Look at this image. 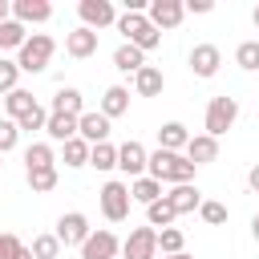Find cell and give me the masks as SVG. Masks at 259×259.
Masks as SVG:
<instances>
[{"label": "cell", "instance_id": "1", "mask_svg": "<svg viewBox=\"0 0 259 259\" xmlns=\"http://www.w3.org/2000/svg\"><path fill=\"white\" fill-rule=\"evenodd\" d=\"M146 170H150V178H158V182H170V186H182V182H190L194 178V162H186V154H170V150H154L150 158H146Z\"/></svg>", "mask_w": 259, "mask_h": 259}, {"label": "cell", "instance_id": "2", "mask_svg": "<svg viewBox=\"0 0 259 259\" xmlns=\"http://www.w3.org/2000/svg\"><path fill=\"white\" fill-rule=\"evenodd\" d=\"M117 32L125 36V45H134V49H142V53H150V49L162 45V32L146 20V12H121V16H117Z\"/></svg>", "mask_w": 259, "mask_h": 259}, {"label": "cell", "instance_id": "3", "mask_svg": "<svg viewBox=\"0 0 259 259\" xmlns=\"http://www.w3.org/2000/svg\"><path fill=\"white\" fill-rule=\"evenodd\" d=\"M53 53H57V40H53L49 32H32V36L20 45V53H16V69H20V73H45L49 61H53Z\"/></svg>", "mask_w": 259, "mask_h": 259}, {"label": "cell", "instance_id": "4", "mask_svg": "<svg viewBox=\"0 0 259 259\" xmlns=\"http://www.w3.org/2000/svg\"><path fill=\"white\" fill-rule=\"evenodd\" d=\"M97 202H101V214L109 219V223H125L130 219V182H121V178H109L101 190H97Z\"/></svg>", "mask_w": 259, "mask_h": 259}, {"label": "cell", "instance_id": "5", "mask_svg": "<svg viewBox=\"0 0 259 259\" xmlns=\"http://www.w3.org/2000/svg\"><path fill=\"white\" fill-rule=\"evenodd\" d=\"M235 117H239V101L223 93V97H210V101H206V117H202V125H206L210 138H223V134L235 125Z\"/></svg>", "mask_w": 259, "mask_h": 259}, {"label": "cell", "instance_id": "6", "mask_svg": "<svg viewBox=\"0 0 259 259\" xmlns=\"http://www.w3.org/2000/svg\"><path fill=\"white\" fill-rule=\"evenodd\" d=\"M89 231H93V227H89V219H85L81 210H69V214H61V219H57V231H53V235H57V243H61V247H81V243L89 239Z\"/></svg>", "mask_w": 259, "mask_h": 259}, {"label": "cell", "instance_id": "7", "mask_svg": "<svg viewBox=\"0 0 259 259\" xmlns=\"http://www.w3.org/2000/svg\"><path fill=\"white\" fill-rule=\"evenodd\" d=\"M77 16H81V28H93V32L117 24V8L109 0H81L77 4Z\"/></svg>", "mask_w": 259, "mask_h": 259}, {"label": "cell", "instance_id": "8", "mask_svg": "<svg viewBox=\"0 0 259 259\" xmlns=\"http://www.w3.org/2000/svg\"><path fill=\"white\" fill-rule=\"evenodd\" d=\"M125 259H158V231L154 227H134L130 239L121 243Z\"/></svg>", "mask_w": 259, "mask_h": 259}, {"label": "cell", "instance_id": "9", "mask_svg": "<svg viewBox=\"0 0 259 259\" xmlns=\"http://www.w3.org/2000/svg\"><path fill=\"white\" fill-rule=\"evenodd\" d=\"M182 16H186L182 0H150V4H146V20H150L158 32H162V28H178Z\"/></svg>", "mask_w": 259, "mask_h": 259}, {"label": "cell", "instance_id": "10", "mask_svg": "<svg viewBox=\"0 0 259 259\" xmlns=\"http://www.w3.org/2000/svg\"><path fill=\"white\" fill-rule=\"evenodd\" d=\"M109 117L101 113V109H85L81 117H77V138L81 142H89V146H101V142H109Z\"/></svg>", "mask_w": 259, "mask_h": 259}, {"label": "cell", "instance_id": "11", "mask_svg": "<svg viewBox=\"0 0 259 259\" xmlns=\"http://www.w3.org/2000/svg\"><path fill=\"white\" fill-rule=\"evenodd\" d=\"M186 65H190V73H194V77L210 81V77L219 73V65H223V53H219V45H194V49H190V57H186Z\"/></svg>", "mask_w": 259, "mask_h": 259}, {"label": "cell", "instance_id": "12", "mask_svg": "<svg viewBox=\"0 0 259 259\" xmlns=\"http://www.w3.org/2000/svg\"><path fill=\"white\" fill-rule=\"evenodd\" d=\"M121 243L113 231H89V239L81 243V259H117Z\"/></svg>", "mask_w": 259, "mask_h": 259}, {"label": "cell", "instance_id": "13", "mask_svg": "<svg viewBox=\"0 0 259 259\" xmlns=\"http://www.w3.org/2000/svg\"><path fill=\"white\" fill-rule=\"evenodd\" d=\"M146 158H150V154H146L142 142H121V146H117V170H121L130 182L146 174Z\"/></svg>", "mask_w": 259, "mask_h": 259}, {"label": "cell", "instance_id": "14", "mask_svg": "<svg viewBox=\"0 0 259 259\" xmlns=\"http://www.w3.org/2000/svg\"><path fill=\"white\" fill-rule=\"evenodd\" d=\"M53 16V4L49 0H12V20H20L24 28L28 24H45Z\"/></svg>", "mask_w": 259, "mask_h": 259}, {"label": "cell", "instance_id": "15", "mask_svg": "<svg viewBox=\"0 0 259 259\" xmlns=\"http://www.w3.org/2000/svg\"><path fill=\"white\" fill-rule=\"evenodd\" d=\"M186 162H194V166H206V162H214L219 158V138H210V134H190V142H186Z\"/></svg>", "mask_w": 259, "mask_h": 259}, {"label": "cell", "instance_id": "16", "mask_svg": "<svg viewBox=\"0 0 259 259\" xmlns=\"http://www.w3.org/2000/svg\"><path fill=\"white\" fill-rule=\"evenodd\" d=\"M162 89H166V77H162L158 65H142V69L134 73V93H138V97H158Z\"/></svg>", "mask_w": 259, "mask_h": 259}, {"label": "cell", "instance_id": "17", "mask_svg": "<svg viewBox=\"0 0 259 259\" xmlns=\"http://www.w3.org/2000/svg\"><path fill=\"white\" fill-rule=\"evenodd\" d=\"M65 53L77 57V61L93 57V53H97V32H93V28H73V32L65 36Z\"/></svg>", "mask_w": 259, "mask_h": 259}, {"label": "cell", "instance_id": "18", "mask_svg": "<svg viewBox=\"0 0 259 259\" xmlns=\"http://www.w3.org/2000/svg\"><path fill=\"white\" fill-rule=\"evenodd\" d=\"M49 113L81 117V113H85V97H81V89H77V85H61V89H57V97H53V109H49Z\"/></svg>", "mask_w": 259, "mask_h": 259}, {"label": "cell", "instance_id": "19", "mask_svg": "<svg viewBox=\"0 0 259 259\" xmlns=\"http://www.w3.org/2000/svg\"><path fill=\"white\" fill-rule=\"evenodd\" d=\"M166 202L174 206V214H190V210H198V206H202V194H198V186H194V182H182V186H174V190L166 194Z\"/></svg>", "mask_w": 259, "mask_h": 259}, {"label": "cell", "instance_id": "20", "mask_svg": "<svg viewBox=\"0 0 259 259\" xmlns=\"http://www.w3.org/2000/svg\"><path fill=\"white\" fill-rule=\"evenodd\" d=\"M186 142H190V130H186L182 121H166V125L158 130V150L182 154V150H186Z\"/></svg>", "mask_w": 259, "mask_h": 259}, {"label": "cell", "instance_id": "21", "mask_svg": "<svg viewBox=\"0 0 259 259\" xmlns=\"http://www.w3.org/2000/svg\"><path fill=\"white\" fill-rule=\"evenodd\" d=\"M101 113L113 121V117H121V113H130V89L125 85H109L105 93H101Z\"/></svg>", "mask_w": 259, "mask_h": 259}, {"label": "cell", "instance_id": "22", "mask_svg": "<svg viewBox=\"0 0 259 259\" xmlns=\"http://www.w3.org/2000/svg\"><path fill=\"white\" fill-rule=\"evenodd\" d=\"M142 65H146V53H142V49H134V45H125V40L113 49V69H117V73H130V77H134Z\"/></svg>", "mask_w": 259, "mask_h": 259}, {"label": "cell", "instance_id": "23", "mask_svg": "<svg viewBox=\"0 0 259 259\" xmlns=\"http://www.w3.org/2000/svg\"><path fill=\"white\" fill-rule=\"evenodd\" d=\"M45 134L53 138V142H69V138H77V117H69V113H49V121H45Z\"/></svg>", "mask_w": 259, "mask_h": 259}, {"label": "cell", "instance_id": "24", "mask_svg": "<svg viewBox=\"0 0 259 259\" xmlns=\"http://www.w3.org/2000/svg\"><path fill=\"white\" fill-rule=\"evenodd\" d=\"M130 198H134V202H142V206H150V202H158V198H162V182H158V178H150V174H142V178H134V182H130Z\"/></svg>", "mask_w": 259, "mask_h": 259}, {"label": "cell", "instance_id": "25", "mask_svg": "<svg viewBox=\"0 0 259 259\" xmlns=\"http://www.w3.org/2000/svg\"><path fill=\"white\" fill-rule=\"evenodd\" d=\"M49 166H57L53 146H49V142H32V146L24 150V174H28V170H49Z\"/></svg>", "mask_w": 259, "mask_h": 259}, {"label": "cell", "instance_id": "26", "mask_svg": "<svg viewBox=\"0 0 259 259\" xmlns=\"http://www.w3.org/2000/svg\"><path fill=\"white\" fill-rule=\"evenodd\" d=\"M174 219H178V214H174V206L166 202V194H162L158 202H150V206H146V227H154V231H158V227H162V231H166V227H174Z\"/></svg>", "mask_w": 259, "mask_h": 259}, {"label": "cell", "instance_id": "27", "mask_svg": "<svg viewBox=\"0 0 259 259\" xmlns=\"http://www.w3.org/2000/svg\"><path fill=\"white\" fill-rule=\"evenodd\" d=\"M32 105H36V97H32L28 89H20V85H16V89L4 97V109H8V117H12V121H20V117H24Z\"/></svg>", "mask_w": 259, "mask_h": 259}, {"label": "cell", "instance_id": "28", "mask_svg": "<svg viewBox=\"0 0 259 259\" xmlns=\"http://www.w3.org/2000/svg\"><path fill=\"white\" fill-rule=\"evenodd\" d=\"M24 40H28V28H24L20 20H4V24H0V53H8V49L20 53Z\"/></svg>", "mask_w": 259, "mask_h": 259}, {"label": "cell", "instance_id": "29", "mask_svg": "<svg viewBox=\"0 0 259 259\" xmlns=\"http://www.w3.org/2000/svg\"><path fill=\"white\" fill-rule=\"evenodd\" d=\"M65 166H69V170H81V166H89V142H81V138H69V142H65Z\"/></svg>", "mask_w": 259, "mask_h": 259}, {"label": "cell", "instance_id": "30", "mask_svg": "<svg viewBox=\"0 0 259 259\" xmlns=\"http://www.w3.org/2000/svg\"><path fill=\"white\" fill-rule=\"evenodd\" d=\"M89 166H97V170H117V146H109V142L89 146Z\"/></svg>", "mask_w": 259, "mask_h": 259}, {"label": "cell", "instance_id": "31", "mask_svg": "<svg viewBox=\"0 0 259 259\" xmlns=\"http://www.w3.org/2000/svg\"><path fill=\"white\" fill-rule=\"evenodd\" d=\"M57 182H61L57 166H49V170H28V186H32V194H49V190H57Z\"/></svg>", "mask_w": 259, "mask_h": 259}, {"label": "cell", "instance_id": "32", "mask_svg": "<svg viewBox=\"0 0 259 259\" xmlns=\"http://www.w3.org/2000/svg\"><path fill=\"white\" fill-rule=\"evenodd\" d=\"M227 214H231V210H227L223 202H214V198H202V206H198V219H202L206 227H223Z\"/></svg>", "mask_w": 259, "mask_h": 259}, {"label": "cell", "instance_id": "33", "mask_svg": "<svg viewBox=\"0 0 259 259\" xmlns=\"http://www.w3.org/2000/svg\"><path fill=\"white\" fill-rule=\"evenodd\" d=\"M235 65L247 69V73H255V69H259V40H243V45L235 49Z\"/></svg>", "mask_w": 259, "mask_h": 259}, {"label": "cell", "instance_id": "34", "mask_svg": "<svg viewBox=\"0 0 259 259\" xmlns=\"http://www.w3.org/2000/svg\"><path fill=\"white\" fill-rule=\"evenodd\" d=\"M45 121H49V109L36 101V105H32V109L16 121V130H20V134H32V130H45Z\"/></svg>", "mask_w": 259, "mask_h": 259}, {"label": "cell", "instance_id": "35", "mask_svg": "<svg viewBox=\"0 0 259 259\" xmlns=\"http://www.w3.org/2000/svg\"><path fill=\"white\" fill-rule=\"evenodd\" d=\"M182 243H186V235H182L178 227L158 231V251H162V255H178V251H182Z\"/></svg>", "mask_w": 259, "mask_h": 259}, {"label": "cell", "instance_id": "36", "mask_svg": "<svg viewBox=\"0 0 259 259\" xmlns=\"http://www.w3.org/2000/svg\"><path fill=\"white\" fill-rule=\"evenodd\" d=\"M28 251H32V259H57L61 255V243H57V235H36Z\"/></svg>", "mask_w": 259, "mask_h": 259}, {"label": "cell", "instance_id": "37", "mask_svg": "<svg viewBox=\"0 0 259 259\" xmlns=\"http://www.w3.org/2000/svg\"><path fill=\"white\" fill-rule=\"evenodd\" d=\"M16 81H20V69H16V61H8V57H0V93L8 97V93L16 89Z\"/></svg>", "mask_w": 259, "mask_h": 259}, {"label": "cell", "instance_id": "38", "mask_svg": "<svg viewBox=\"0 0 259 259\" xmlns=\"http://www.w3.org/2000/svg\"><path fill=\"white\" fill-rule=\"evenodd\" d=\"M16 142H20V130H16V121H12V117H0V154L16 150Z\"/></svg>", "mask_w": 259, "mask_h": 259}, {"label": "cell", "instance_id": "39", "mask_svg": "<svg viewBox=\"0 0 259 259\" xmlns=\"http://www.w3.org/2000/svg\"><path fill=\"white\" fill-rule=\"evenodd\" d=\"M20 247V239L16 235H8V231H0V259H12V251Z\"/></svg>", "mask_w": 259, "mask_h": 259}, {"label": "cell", "instance_id": "40", "mask_svg": "<svg viewBox=\"0 0 259 259\" xmlns=\"http://www.w3.org/2000/svg\"><path fill=\"white\" fill-rule=\"evenodd\" d=\"M182 8H186V12H198V16H202V12H210V8H214V0H186Z\"/></svg>", "mask_w": 259, "mask_h": 259}, {"label": "cell", "instance_id": "41", "mask_svg": "<svg viewBox=\"0 0 259 259\" xmlns=\"http://www.w3.org/2000/svg\"><path fill=\"white\" fill-rule=\"evenodd\" d=\"M247 186H251V190H255V194H259V162H255V166H251V170H247Z\"/></svg>", "mask_w": 259, "mask_h": 259}, {"label": "cell", "instance_id": "42", "mask_svg": "<svg viewBox=\"0 0 259 259\" xmlns=\"http://www.w3.org/2000/svg\"><path fill=\"white\" fill-rule=\"evenodd\" d=\"M12 20V0H0V24Z\"/></svg>", "mask_w": 259, "mask_h": 259}, {"label": "cell", "instance_id": "43", "mask_svg": "<svg viewBox=\"0 0 259 259\" xmlns=\"http://www.w3.org/2000/svg\"><path fill=\"white\" fill-rule=\"evenodd\" d=\"M12 259H32V251H28V247H24V243H20V247H16V251H12Z\"/></svg>", "mask_w": 259, "mask_h": 259}, {"label": "cell", "instance_id": "44", "mask_svg": "<svg viewBox=\"0 0 259 259\" xmlns=\"http://www.w3.org/2000/svg\"><path fill=\"white\" fill-rule=\"evenodd\" d=\"M251 239H255V243H259V214H255V219H251Z\"/></svg>", "mask_w": 259, "mask_h": 259}, {"label": "cell", "instance_id": "45", "mask_svg": "<svg viewBox=\"0 0 259 259\" xmlns=\"http://www.w3.org/2000/svg\"><path fill=\"white\" fill-rule=\"evenodd\" d=\"M162 259H194V255H186V251H178V255H162Z\"/></svg>", "mask_w": 259, "mask_h": 259}, {"label": "cell", "instance_id": "46", "mask_svg": "<svg viewBox=\"0 0 259 259\" xmlns=\"http://www.w3.org/2000/svg\"><path fill=\"white\" fill-rule=\"evenodd\" d=\"M251 20H255V28H259V8H255V12H251Z\"/></svg>", "mask_w": 259, "mask_h": 259}, {"label": "cell", "instance_id": "47", "mask_svg": "<svg viewBox=\"0 0 259 259\" xmlns=\"http://www.w3.org/2000/svg\"><path fill=\"white\" fill-rule=\"evenodd\" d=\"M0 170H4V154H0Z\"/></svg>", "mask_w": 259, "mask_h": 259}]
</instances>
